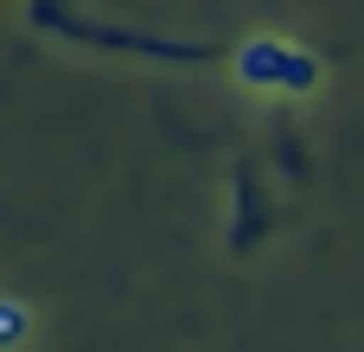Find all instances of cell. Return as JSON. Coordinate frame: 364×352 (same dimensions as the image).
I'll use <instances>...</instances> for the list:
<instances>
[{
    "instance_id": "6da1fadb",
    "label": "cell",
    "mask_w": 364,
    "mask_h": 352,
    "mask_svg": "<svg viewBox=\"0 0 364 352\" xmlns=\"http://www.w3.org/2000/svg\"><path fill=\"white\" fill-rule=\"evenodd\" d=\"M19 327H26V321H19V314H6V308H0V340H6V333H19Z\"/></svg>"
}]
</instances>
